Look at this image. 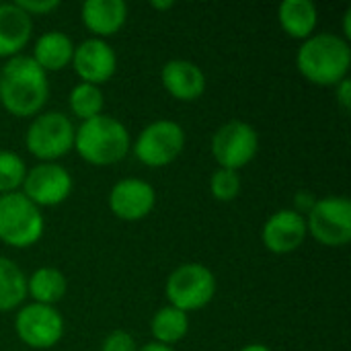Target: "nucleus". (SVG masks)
<instances>
[{"label":"nucleus","mask_w":351,"mask_h":351,"mask_svg":"<svg viewBox=\"0 0 351 351\" xmlns=\"http://www.w3.org/2000/svg\"><path fill=\"white\" fill-rule=\"evenodd\" d=\"M74 43L72 39L62 33V31H47L43 33L35 45H33V60L35 64L45 70V72H60L66 66L72 64V56H74Z\"/></svg>","instance_id":"nucleus-18"},{"label":"nucleus","mask_w":351,"mask_h":351,"mask_svg":"<svg viewBox=\"0 0 351 351\" xmlns=\"http://www.w3.org/2000/svg\"><path fill=\"white\" fill-rule=\"evenodd\" d=\"M101 351H138L136 339L128 333V331H111L103 343H101Z\"/></svg>","instance_id":"nucleus-26"},{"label":"nucleus","mask_w":351,"mask_h":351,"mask_svg":"<svg viewBox=\"0 0 351 351\" xmlns=\"http://www.w3.org/2000/svg\"><path fill=\"white\" fill-rule=\"evenodd\" d=\"M183 148L185 130L171 119H158L148 123L132 146L136 158L150 169H162L175 162L181 156Z\"/></svg>","instance_id":"nucleus-7"},{"label":"nucleus","mask_w":351,"mask_h":351,"mask_svg":"<svg viewBox=\"0 0 351 351\" xmlns=\"http://www.w3.org/2000/svg\"><path fill=\"white\" fill-rule=\"evenodd\" d=\"M72 66L82 82L101 86L113 78L117 70V56L105 39L90 37L74 47Z\"/></svg>","instance_id":"nucleus-12"},{"label":"nucleus","mask_w":351,"mask_h":351,"mask_svg":"<svg viewBox=\"0 0 351 351\" xmlns=\"http://www.w3.org/2000/svg\"><path fill=\"white\" fill-rule=\"evenodd\" d=\"M74 181L68 169L56 162H39L27 171L23 181V195L39 210L64 204L72 193Z\"/></svg>","instance_id":"nucleus-11"},{"label":"nucleus","mask_w":351,"mask_h":351,"mask_svg":"<svg viewBox=\"0 0 351 351\" xmlns=\"http://www.w3.org/2000/svg\"><path fill=\"white\" fill-rule=\"evenodd\" d=\"M160 80L165 90L177 101H197L206 90L204 70L189 60H169L160 70Z\"/></svg>","instance_id":"nucleus-15"},{"label":"nucleus","mask_w":351,"mask_h":351,"mask_svg":"<svg viewBox=\"0 0 351 351\" xmlns=\"http://www.w3.org/2000/svg\"><path fill=\"white\" fill-rule=\"evenodd\" d=\"M68 105H70L72 115H76L80 121H88V119H95V117L103 115L105 97H103L101 86L86 84V82H78L70 90Z\"/></svg>","instance_id":"nucleus-23"},{"label":"nucleus","mask_w":351,"mask_h":351,"mask_svg":"<svg viewBox=\"0 0 351 351\" xmlns=\"http://www.w3.org/2000/svg\"><path fill=\"white\" fill-rule=\"evenodd\" d=\"M189 331V317L187 313L167 304L162 306L158 313H154L152 321H150V333L154 337L156 343L162 346H175L179 343Z\"/></svg>","instance_id":"nucleus-21"},{"label":"nucleus","mask_w":351,"mask_h":351,"mask_svg":"<svg viewBox=\"0 0 351 351\" xmlns=\"http://www.w3.org/2000/svg\"><path fill=\"white\" fill-rule=\"evenodd\" d=\"M138 351H175L171 346H162V343H156V341H148L144 343Z\"/></svg>","instance_id":"nucleus-30"},{"label":"nucleus","mask_w":351,"mask_h":351,"mask_svg":"<svg viewBox=\"0 0 351 351\" xmlns=\"http://www.w3.org/2000/svg\"><path fill=\"white\" fill-rule=\"evenodd\" d=\"M259 150V136L247 121H226L212 136V156L220 169L241 171Z\"/></svg>","instance_id":"nucleus-9"},{"label":"nucleus","mask_w":351,"mask_h":351,"mask_svg":"<svg viewBox=\"0 0 351 351\" xmlns=\"http://www.w3.org/2000/svg\"><path fill=\"white\" fill-rule=\"evenodd\" d=\"M23 12H27L31 19L37 14H49L51 10H56L60 6L58 0H16L14 2Z\"/></svg>","instance_id":"nucleus-27"},{"label":"nucleus","mask_w":351,"mask_h":351,"mask_svg":"<svg viewBox=\"0 0 351 351\" xmlns=\"http://www.w3.org/2000/svg\"><path fill=\"white\" fill-rule=\"evenodd\" d=\"M296 66L308 82L317 86H337L350 74V43L333 33H317L302 41L296 53Z\"/></svg>","instance_id":"nucleus-2"},{"label":"nucleus","mask_w":351,"mask_h":351,"mask_svg":"<svg viewBox=\"0 0 351 351\" xmlns=\"http://www.w3.org/2000/svg\"><path fill=\"white\" fill-rule=\"evenodd\" d=\"M216 276L202 263L179 265L165 284V296L171 306L193 313L208 306L216 296Z\"/></svg>","instance_id":"nucleus-6"},{"label":"nucleus","mask_w":351,"mask_h":351,"mask_svg":"<svg viewBox=\"0 0 351 351\" xmlns=\"http://www.w3.org/2000/svg\"><path fill=\"white\" fill-rule=\"evenodd\" d=\"M278 21L286 35L306 41L315 35L319 10L311 0H284L278 8Z\"/></svg>","instance_id":"nucleus-19"},{"label":"nucleus","mask_w":351,"mask_h":351,"mask_svg":"<svg viewBox=\"0 0 351 351\" xmlns=\"http://www.w3.org/2000/svg\"><path fill=\"white\" fill-rule=\"evenodd\" d=\"M315 204H317V197L311 191H298L294 195V212L300 214V216H304V218L315 208Z\"/></svg>","instance_id":"nucleus-28"},{"label":"nucleus","mask_w":351,"mask_h":351,"mask_svg":"<svg viewBox=\"0 0 351 351\" xmlns=\"http://www.w3.org/2000/svg\"><path fill=\"white\" fill-rule=\"evenodd\" d=\"M335 95H337V103L341 105V109H350L351 107V80L346 78L335 86Z\"/></svg>","instance_id":"nucleus-29"},{"label":"nucleus","mask_w":351,"mask_h":351,"mask_svg":"<svg viewBox=\"0 0 351 351\" xmlns=\"http://www.w3.org/2000/svg\"><path fill=\"white\" fill-rule=\"evenodd\" d=\"M66 292L68 280L56 267H39L27 278V296H31L37 304L53 306L66 296Z\"/></svg>","instance_id":"nucleus-20"},{"label":"nucleus","mask_w":351,"mask_h":351,"mask_svg":"<svg viewBox=\"0 0 351 351\" xmlns=\"http://www.w3.org/2000/svg\"><path fill=\"white\" fill-rule=\"evenodd\" d=\"M41 210L21 191L0 195V241L14 249L33 247L43 237Z\"/></svg>","instance_id":"nucleus-4"},{"label":"nucleus","mask_w":351,"mask_h":351,"mask_svg":"<svg viewBox=\"0 0 351 351\" xmlns=\"http://www.w3.org/2000/svg\"><path fill=\"white\" fill-rule=\"evenodd\" d=\"M76 128L62 111H45L33 117L25 134L27 150L41 162H56L74 148Z\"/></svg>","instance_id":"nucleus-5"},{"label":"nucleus","mask_w":351,"mask_h":351,"mask_svg":"<svg viewBox=\"0 0 351 351\" xmlns=\"http://www.w3.org/2000/svg\"><path fill=\"white\" fill-rule=\"evenodd\" d=\"M306 237V220L294 210H278L265 220L261 228L263 247L274 255H288L298 251Z\"/></svg>","instance_id":"nucleus-14"},{"label":"nucleus","mask_w":351,"mask_h":351,"mask_svg":"<svg viewBox=\"0 0 351 351\" xmlns=\"http://www.w3.org/2000/svg\"><path fill=\"white\" fill-rule=\"evenodd\" d=\"M350 21H351V8H348V10H346V14H343V35H346L343 39H346V41L351 37Z\"/></svg>","instance_id":"nucleus-31"},{"label":"nucleus","mask_w":351,"mask_h":351,"mask_svg":"<svg viewBox=\"0 0 351 351\" xmlns=\"http://www.w3.org/2000/svg\"><path fill=\"white\" fill-rule=\"evenodd\" d=\"M150 6L152 8H156V10H167V8H173V2H150Z\"/></svg>","instance_id":"nucleus-33"},{"label":"nucleus","mask_w":351,"mask_h":351,"mask_svg":"<svg viewBox=\"0 0 351 351\" xmlns=\"http://www.w3.org/2000/svg\"><path fill=\"white\" fill-rule=\"evenodd\" d=\"M27 298V276L8 257L0 255V313L21 308Z\"/></svg>","instance_id":"nucleus-22"},{"label":"nucleus","mask_w":351,"mask_h":351,"mask_svg":"<svg viewBox=\"0 0 351 351\" xmlns=\"http://www.w3.org/2000/svg\"><path fill=\"white\" fill-rule=\"evenodd\" d=\"M210 191L218 202H232L241 193V177L230 169H216L210 177Z\"/></svg>","instance_id":"nucleus-25"},{"label":"nucleus","mask_w":351,"mask_h":351,"mask_svg":"<svg viewBox=\"0 0 351 351\" xmlns=\"http://www.w3.org/2000/svg\"><path fill=\"white\" fill-rule=\"evenodd\" d=\"M74 150L93 167H109L128 156L132 150V138L128 128L111 117L99 115L82 121L74 134Z\"/></svg>","instance_id":"nucleus-3"},{"label":"nucleus","mask_w":351,"mask_h":351,"mask_svg":"<svg viewBox=\"0 0 351 351\" xmlns=\"http://www.w3.org/2000/svg\"><path fill=\"white\" fill-rule=\"evenodd\" d=\"M27 175L25 160L10 150H0V195L14 193L23 187Z\"/></svg>","instance_id":"nucleus-24"},{"label":"nucleus","mask_w":351,"mask_h":351,"mask_svg":"<svg viewBox=\"0 0 351 351\" xmlns=\"http://www.w3.org/2000/svg\"><path fill=\"white\" fill-rule=\"evenodd\" d=\"M49 97L47 72L31 56H14L0 70V105L14 117H35Z\"/></svg>","instance_id":"nucleus-1"},{"label":"nucleus","mask_w":351,"mask_h":351,"mask_svg":"<svg viewBox=\"0 0 351 351\" xmlns=\"http://www.w3.org/2000/svg\"><path fill=\"white\" fill-rule=\"evenodd\" d=\"M80 19L95 37L105 39L125 25L128 4L123 0H86L80 6Z\"/></svg>","instance_id":"nucleus-16"},{"label":"nucleus","mask_w":351,"mask_h":351,"mask_svg":"<svg viewBox=\"0 0 351 351\" xmlns=\"http://www.w3.org/2000/svg\"><path fill=\"white\" fill-rule=\"evenodd\" d=\"M156 204V191L154 187L136 177H128L117 181L109 191V210L115 218L125 222H138L144 220Z\"/></svg>","instance_id":"nucleus-13"},{"label":"nucleus","mask_w":351,"mask_h":351,"mask_svg":"<svg viewBox=\"0 0 351 351\" xmlns=\"http://www.w3.org/2000/svg\"><path fill=\"white\" fill-rule=\"evenodd\" d=\"M239 351H271L267 346H263V343H251V346H245V348H241Z\"/></svg>","instance_id":"nucleus-32"},{"label":"nucleus","mask_w":351,"mask_h":351,"mask_svg":"<svg viewBox=\"0 0 351 351\" xmlns=\"http://www.w3.org/2000/svg\"><path fill=\"white\" fill-rule=\"evenodd\" d=\"M16 337L31 350H51L64 337V319L56 306L25 304L14 317Z\"/></svg>","instance_id":"nucleus-10"},{"label":"nucleus","mask_w":351,"mask_h":351,"mask_svg":"<svg viewBox=\"0 0 351 351\" xmlns=\"http://www.w3.org/2000/svg\"><path fill=\"white\" fill-rule=\"evenodd\" d=\"M304 220L308 234L325 247H346L351 241V202L343 195L317 199Z\"/></svg>","instance_id":"nucleus-8"},{"label":"nucleus","mask_w":351,"mask_h":351,"mask_svg":"<svg viewBox=\"0 0 351 351\" xmlns=\"http://www.w3.org/2000/svg\"><path fill=\"white\" fill-rule=\"evenodd\" d=\"M33 33V19L14 2L0 4V58L21 56Z\"/></svg>","instance_id":"nucleus-17"}]
</instances>
